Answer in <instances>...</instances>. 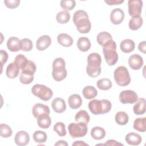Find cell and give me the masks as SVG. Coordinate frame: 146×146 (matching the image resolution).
<instances>
[{
    "mask_svg": "<svg viewBox=\"0 0 146 146\" xmlns=\"http://www.w3.org/2000/svg\"><path fill=\"white\" fill-rule=\"evenodd\" d=\"M73 22L76 27V30L81 34H87L91 28V23L88 14L83 10H77L73 15Z\"/></svg>",
    "mask_w": 146,
    "mask_h": 146,
    "instance_id": "1",
    "label": "cell"
},
{
    "mask_svg": "<svg viewBox=\"0 0 146 146\" xmlns=\"http://www.w3.org/2000/svg\"><path fill=\"white\" fill-rule=\"evenodd\" d=\"M102 58L100 55L96 52L89 54L87 57V66L86 72L87 75L91 78H96L101 73Z\"/></svg>",
    "mask_w": 146,
    "mask_h": 146,
    "instance_id": "2",
    "label": "cell"
},
{
    "mask_svg": "<svg viewBox=\"0 0 146 146\" xmlns=\"http://www.w3.org/2000/svg\"><path fill=\"white\" fill-rule=\"evenodd\" d=\"M112 108L110 101L107 99H93L88 103V108L94 115H101L110 112Z\"/></svg>",
    "mask_w": 146,
    "mask_h": 146,
    "instance_id": "3",
    "label": "cell"
},
{
    "mask_svg": "<svg viewBox=\"0 0 146 146\" xmlns=\"http://www.w3.org/2000/svg\"><path fill=\"white\" fill-rule=\"evenodd\" d=\"M116 43L113 40L108 41L103 46V53L108 65L112 66L118 60V54L116 52Z\"/></svg>",
    "mask_w": 146,
    "mask_h": 146,
    "instance_id": "4",
    "label": "cell"
},
{
    "mask_svg": "<svg viewBox=\"0 0 146 146\" xmlns=\"http://www.w3.org/2000/svg\"><path fill=\"white\" fill-rule=\"evenodd\" d=\"M67 75L66 70V62L62 58H57L52 63V76L53 79L57 82L64 79Z\"/></svg>",
    "mask_w": 146,
    "mask_h": 146,
    "instance_id": "5",
    "label": "cell"
},
{
    "mask_svg": "<svg viewBox=\"0 0 146 146\" xmlns=\"http://www.w3.org/2000/svg\"><path fill=\"white\" fill-rule=\"evenodd\" d=\"M113 77L116 84L121 87L127 86L131 82L128 70L124 66L117 67L114 71Z\"/></svg>",
    "mask_w": 146,
    "mask_h": 146,
    "instance_id": "6",
    "label": "cell"
},
{
    "mask_svg": "<svg viewBox=\"0 0 146 146\" xmlns=\"http://www.w3.org/2000/svg\"><path fill=\"white\" fill-rule=\"evenodd\" d=\"M31 92L34 96L43 101L49 100L53 95V92L51 88L40 84H34L32 87Z\"/></svg>",
    "mask_w": 146,
    "mask_h": 146,
    "instance_id": "7",
    "label": "cell"
},
{
    "mask_svg": "<svg viewBox=\"0 0 146 146\" xmlns=\"http://www.w3.org/2000/svg\"><path fill=\"white\" fill-rule=\"evenodd\" d=\"M70 135L73 139L84 136L88 131L87 124L83 123H71L68 126Z\"/></svg>",
    "mask_w": 146,
    "mask_h": 146,
    "instance_id": "8",
    "label": "cell"
},
{
    "mask_svg": "<svg viewBox=\"0 0 146 146\" xmlns=\"http://www.w3.org/2000/svg\"><path fill=\"white\" fill-rule=\"evenodd\" d=\"M137 99V94L132 90H124L119 94V100L122 104H133L136 103Z\"/></svg>",
    "mask_w": 146,
    "mask_h": 146,
    "instance_id": "9",
    "label": "cell"
},
{
    "mask_svg": "<svg viewBox=\"0 0 146 146\" xmlns=\"http://www.w3.org/2000/svg\"><path fill=\"white\" fill-rule=\"evenodd\" d=\"M128 13L132 17H139L141 13L143 1L141 0H129L128 2Z\"/></svg>",
    "mask_w": 146,
    "mask_h": 146,
    "instance_id": "10",
    "label": "cell"
},
{
    "mask_svg": "<svg viewBox=\"0 0 146 146\" xmlns=\"http://www.w3.org/2000/svg\"><path fill=\"white\" fill-rule=\"evenodd\" d=\"M144 63L143 58L137 54L131 55L128 59L129 67L134 70H138L141 68Z\"/></svg>",
    "mask_w": 146,
    "mask_h": 146,
    "instance_id": "11",
    "label": "cell"
},
{
    "mask_svg": "<svg viewBox=\"0 0 146 146\" xmlns=\"http://www.w3.org/2000/svg\"><path fill=\"white\" fill-rule=\"evenodd\" d=\"M32 113L33 116L37 119L42 115H49L50 108L45 104L42 103H36L32 108Z\"/></svg>",
    "mask_w": 146,
    "mask_h": 146,
    "instance_id": "12",
    "label": "cell"
},
{
    "mask_svg": "<svg viewBox=\"0 0 146 146\" xmlns=\"http://www.w3.org/2000/svg\"><path fill=\"white\" fill-rule=\"evenodd\" d=\"M14 141L19 146H25L30 141L29 134L25 131H19L15 135Z\"/></svg>",
    "mask_w": 146,
    "mask_h": 146,
    "instance_id": "13",
    "label": "cell"
},
{
    "mask_svg": "<svg viewBox=\"0 0 146 146\" xmlns=\"http://www.w3.org/2000/svg\"><path fill=\"white\" fill-rule=\"evenodd\" d=\"M124 13L122 9L116 8L112 10L110 14V21L113 25H119L124 20Z\"/></svg>",
    "mask_w": 146,
    "mask_h": 146,
    "instance_id": "14",
    "label": "cell"
},
{
    "mask_svg": "<svg viewBox=\"0 0 146 146\" xmlns=\"http://www.w3.org/2000/svg\"><path fill=\"white\" fill-rule=\"evenodd\" d=\"M7 47L11 52H17L22 50V42L18 38L12 36L7 41Z\"/></svg>",
    "mask_w": 146,
    "mask_h": 146,
    "instance_id": "15",
    "label": "cell"
},
{
    "mask_svg": "<svg viewBox=\"0 0 146 146\" xmlns=\"http://www.w3.org/2000/svg\"><path fill=\"white\" fill-rule=\"evenodd\" d=\"M51 44V38L49 35H43L40 36L36 42V47L39 51L47 48Z\"/></svg>",
    "mask_w": 146,
    "mask_h": 146,
    "instance_id": "16",
    "label": "cell"
},
{
    "mask_svg": "<svg viewBox=\"0 0 146 146\" xmlns=\"http://www.w3.org/2000/svg\"><path fill=\"white\" fill-rule=\"evenodd\" d=\"M51 106L53 110L58 113H61L66 110V104L64 99L61 98H56L54 99L51 103Z\"/></svg>",
    "mask_w": 146,
    "mask_h": 146,
    "instance_id": "17",
    "label": "cell"
},
{
    "mask_svg": "<svg viewBox=\"0 0 146 146\" xmlns=\"http://www.w3.org/2000/svg\"><path fill=\"white\" fill-rule=\"evenodd\" d=\"M125 140L127 144L131 145H138L142 141V138L139 134L135 132H129L125 136Z\"/></svg>",
    "mask_w": 146,
    "mask_h": 146,
    "instance_id": "18",
    "label": "cell"
},
{
    "mask_svg": "<svg viewBox=\"0 0 146 146\" xmlns=\"http://www.w3.org/2000/svg\"><path fill=\"white\" fill-rule=\"evenodd\" d=\"M57 41L61 46L65 47L71 46L74 42L72 38L66 33L59 34L57 36Z\"/></svg>",
    "mask_w": 146,
    "mask_h": 146,
    "instance_id": "19",
    "label": "cell"
},
{
    "mask_svg": "<svg viewBox=\"0 0 146 146\" xmlns=\"http://www.w3.org/2000/svg\"><path fill=\"white\" fill-rule=\"evenodd\" d=\"M68 103L70 107L73 110L79 108L82 104V99L78 94H72L68 99Z\"/></svg>",
    "mask_w": 146,
    "mask_h": 146,
    "instance_id": "20",
    "label": "cell"
},
{
    "mask_svg": "<svg viewBox=\"0 0 146 146\" xmlns=\"http://www.w3.org/2000/svg\"><path fill=\"white\" fill-rule=\"evenodd\" d=\"M20 68L19 67L13 62L7 66L6 70V74L7 78L10 79H14L17 78L19 74Z\"/></svg>",
    "mask_w": 146,
    "mask_h": 146,
    "instance_id": "21",
    "label": "cell"
},
{
    "mask_svg": "<svg viewBox=\"0 0 146 146\" xmlns=\"http://www.w3.org/2000/svg\"><path fill=\"white\" fill-rule=\"evenodd\" d=\"M133 111L136 115H141L145 112V99L143 98H139L133 107Z\"/></svg>",
    "mask_w": 146,
    "mask_h": 146,
    "instance_id": "22",
    "label": "cell"
},
{
    "mask_svg": "<svg viewBox=\"0 0 146 146\" xmlns=\"http://www.w3.org/2000/svg\"><path fill=\"white\" fill-rule=\"evenodd\" d=\"M120 50L124 53H129L133 51L135 48V42L130 39H125L122 40L120 44Z\"/></svg>",
    "mask_w": 146,
    "mask_h": 146,
    "instance_id": "23",
    "label": "cell"
},
{
    "mask_svg": "<svg viewBox=\"0 0 146 146\" xmlns=\"http://www.w3.org/2000/svg\"><path fill=\"white\" fill-rule=\"evenodd\" d=\"M76 44L79 50L82 52H86L91 48V42L87 37H80Z\"/></svg>",
    "mask_w": 146,
    "mask_h": 146,
    "instance_id": "24",
    "label": "cell"
},
{
    "mask_svg": "<svg viewBox=\"0 0 146 146\" xmlns=\"http://www.w3.org/2000/svg\"><path fill=\"white\" fill-rule=\"evenodd\" d=\"M91 137L97 140L103 139L106 136V131L103 128L101 127H94L91 131Z\"/></svg>",
    "mask_w": 146,
    "mask_h": 146,
    "instance_id": "25",
    "label": "cell"
},
{
    "mask_svg": "<svg viewBox=\"0 0 146 146\" xmlns=\"http://www.w3.org/2000/svg\"><path fill=\"white\" fill-rule=\"evenodd\" d=\"M83 95L86 99H91L98 95V91L92 86H87L84 87L82 91Z\"/></svg>",
    "mask_w": 146,
    "mask_h": 146,
    "instance_id": "26",
    "label": "cell"
},
{
    "mask_svg": "<svg viewBox=\"0 0 146 146\" xmlns=\"http://www.w3.org/2000/svg\"><path fill=\"white\" fill-rule=\"evenodd\" d=\"M37 123L38 126L43 129L49 128L51 124V119L49 115H44L37 118Z\"/></svg>",
    "mask_w": 146,
    "mask_h": 146,
    "instance_id": "27",
    "label": "cell"
},
{
    "mask_svg": "<svg viewBox=\"0 0 146 146\" xmlns=\"http://www.w3.org/2000/svg\"><path fill=\"white\" fill-rule=\"evenodd\" d=\"M75 120L76 122L83 123L87 124L90 121V117L86 111L80 110L76 113L75 116Z\"/></svg>",
    "mask_w": 146,
    "mask_h": 146,
    "instance_id": "28",
    "label": "cell"
},
{
    "mask_svg": "<svg viewBox=\"0 0 146 146\" xmlns=\"http://www.w3.org/2000/svg\"><path fill=\"white\" fill-rule=\"evenodd\" d=\"M143 23V19L141 17H132L129 21L128 26L132 30H137L139 29Z\"/></svg>",
    "mask_w": 146,
    "mask_h": 146,
    "instance_id": "29",
    "label": "cell"
},
{
    "mask_svg": "<svg viewBox=\"0 0 146 146\" xmlns=\"http://www.w3.org/2000/svg\"><path fill=\"white\" fill-rule=\"evenodd\" d=\"M115 120L117 124L124 125L128 123L129 121V116L126 112L124 111H119L115 115Z\"/></svg>",
    "mask_w": 146,
    "mask_h": 146,
    "instance_id": "30",
    "label": "cell"
},
{
    "mask_svg": "<svg viewBox=\"0 0 146 146\" xmlns=\"http://www.w3.org/2000/svg\"><path fill=\"white\" fill-rule=\"evenodd\" d=\"M145 121H146L145 117H139L136 119L133 124V127L134 129L141 132H145L146 131Z\"/></svg>",
    "mask_w": 146,
    "mask_h": 146,
    "instance_id": "31",
    "label": "cell"
},
{
    "mask_svg": "<svg viewBox=\"0 0 146 146\" xmlns=\"http://www.w3.org/2000/svg\"><path fill=\"white\" fill-rule=\"evenodd\" d=\"M112 36L111 34L106 31L99 33L96 36V40L99 44L103 46L108 41L112 40Z\"/></svg>",
    "mask_w": 146,
    "mask_h": 146,
    "instance_id": "32",
    "label": "cell"
},
{
    "mask_svg": "<svg viewBox=\"0 0 146 146\" xmlns=\"http://www.w3.org/2000/svg\"><path fill=\"white\" fill-rule=\"evenodd\" d=\"M96 86L99 89L107 91L112 87V83L110 79L108 78H103L98 80Z\"/></svg>",
    "mask_w": 146,
    "mask_h": 146,
    "instance_id": "33",
    "label": "cell"
},
{
    "mask_svg": "<svg viewBox=\"0 0 146 146\" xmlns=\"http://www.w3.org/2000/svg\"><path fill=\"white\" fill-rule=\"evenodd\" d=\"M33 138L35 142L41 144L47 141V135L44 131H36L33 135Z\"/></svg>",
    "mask_w": 146,
    "mask_h": 146,
    "instance_id": "34",
    "label": "cell"
},
{
    "mask_svg": "<svg viewBox=\"0 0 146 146\" xmlns=\"http://www.w3.org/2000/svg\"><path fill=\"white\" fill-rule=\"evenodd\" d=\"M70 19V14L68 11H61L58 13L56 16L57 22L60 24H64L67 23Z\"/></svg>",
    "mask_w": 146,
    "mask_h": 146,
    "instance_id": "35",
    "label": "cell"
},
{
    "mask_svg": "<svg viewBox=\"0 0 146 146\" xmlns=\"http://www.w3.org/2000/svg\"><path fill=\"white\" fill-rule=\"evenodd\" d=\"M28 61L29 60L25 56L20 54L15 56L14 62L19 67L20 70H22L26 66Z\"/></svg>",
    "mask_w": 146,
    "mask_h": 146,
    "instance_id": "36",
    "label": "cell"
},
{
    "mask_svg": "<svg viewBox=\"0 0 146 146\" xmlns=\"http://www.w3.org/2000/svg\"><path fill=\"white\" fill-rule=\"evenodd\" d=\"M13 131L11 127L6 124H0V135L3 138H8L12 135Z\"/></svg>",
    "mask_w": 146,
    "mask_h": 146,
    "instance_id": "37",
    "label": "cell"
},
{
    "mask_svg": "<svg viewBox=\"0 0 146 146\" xmlns=\"http://www.w3.org/2000/svg\"><path fill=\"white\" fill-rule=\"evenodd\" d=\"M53 129L60 137L64 136L67 133L65 124L62 122L59 121L55 123L54 125Z\"/></svg>",
    "mask_w": 146,
    "mask_h": 146,
    "instance_id": "38",
    "label": "cell"
},
{
    "mask_svg": "<svg viewBox=\"0 0 146 146\" xmlns=\"http://www.w3.org/2000/svg\"><path fill=\"white\" fill-rule=\"evenodd\" d=\"M60 5L64 11H68L75 7L76 2L74 0H62L60 2Z\"/></svg>",
    "mask_w": 146,
    "mask_h": 146,
    "instance_id": "39",
    "label": "cell"
},
{
    "mask_svg": "<svg viewBox=\"0 0 146 146\" xmlns=\"http://www.w3.org/2000/svg\"><path fill=\"white\" fill-rule=\"evenodd\" d=\"M36 67L35 63L32 60H29L26 66L22 70L21 72L34 75L36 71Z\"/></svg>",
    "mask_w": 146,
    "mask_h": 146,
    "instance_id": "40",
    "label": "cell"
},
{
    "mask_svg": "<svg viewBox=\"0 0 146 146\" xmlns=\"http://www.w3.org/2000/svg\"><path fill=\"white\" fill-rule=\"evenodd\" d=\"M34 75L28 74L26 73L21 72L19 76V80L22 84H30L34 80Z\"/></svg>",
    "mask_w": 146,
    "mask_h": 146,
    "instance_id": "41",
    "label": "cell"
},
{
    "mask_svg": "<svg viewBox=\"0 0 146 146\" xmlns=\"http://www.w3.org/2000/svg\"><path fill=\"white\" fill-rule=\"evenodd\" d=\"M22 50L23 51H30L33 48L32 41L29 38H23L21 39Z\"/></svg>",
    "mask_w": 146,
    "mask_h": 146,
    "instance_id": "42",
    "label": "cell"
},
{
    "mask_svg": "<svg viewBox=\"0 0 146 146\" xmlns=\"http://www.w3.org/2000/svg\"><path fill=\"white\" fill-rule=\"evenodd\" d=\"M3 2L7 7L9 9H15L19 5L20 1L19 0H5Z\"/></svg>",
    "mask_w": 146,
    "mask_h": 146,
    "instance_id": "43",
    "label": "cell"
},
{
    "mask_svg": "<svg viewBox=\"0 0 146 146\" xmlns=\"http://www.w3.org/2000/svg\"><path fill=\"white\" fill-rule=\"evenodd\" d=\"M1 54V68L2 69L3 65L7 61L8 59V54L6 51L3 50H1L0 51Z\"/></svg>",
    "mask_w": 146,
    "mask_h": 146,
    "instance_id": "44",
    "label": "cell"
},
{
    "mask_svg": "<svg viewBox=\"0 0 146 146\" xmlns=\"http://www.w3.org/2000/svg\"><path fill=\"white\" fill-rule=\"evenodd\" d=\"M104 2L108 5L112 6V5H120L124 2V0H109V1H104Z\"/></svg>",
    "mask_w": 146,
    "mask_h": 146,
    "instance_id": "45",
    "label": "cell"
},
{
    "mask_svg": "<svg viewBox=\"0 0 146 146\" xmlns=\"http://www.w3.org/2000/svg\"><path fill=\"white\" fill-rule=\"evenodd\" d=\"M104 145H123V144L115 140H113V139H110V140H108L106 143L104 144Z\"/></svg>",
    "mask_w": 146,
    "mask_h": 146,
    "instance_id": "46",
    "label": "cell"
},
{
    "mask_svg": "<svg viewBox=\"0 0 146 146\" xmlns=\"http://www.w3.org/2000/svg\"><path fill=\"white\" fill-rule=\"evenodd\" d=\"M146 43H145V41H142L139 44V46H138V49L139 50L145 54V50H146Z\"/></svg>",
    "mask_w": 146,
    "mask_h": 146,
    "instance_id": "47",
    "label": "cell"
},
{
    "mask_svg": "<svg viewBox=\"0 0 146 146\" xmlns=\"http://www.w3.org/2000/svg\"><path fill=\"white\" fill-rule=\"evenodd\" d=\"M72 145H88V144H87L86 143H85L83 141H81V140H79V141H75L74 143H72Z\"/></svg>",
    "mask_w": 146,
    "mask_h": 146,
    "instance_id": "48",
    "label": "cell"
},
{
    "mask_svg": "<svg viewBox=\"0 0 146 146\" xmlns=\"http://www.w3.org/2000/svg\"><path fill=\"white\" fill-rule=\"evenodd\" d=\"M55 145H63V146H67L68 145V143L64 141V140H59L56 143H55L54 144Z\"/></svg>",
    "mask_w": 146,
    "mask_h": 146,
    "instance_id": "49",
    "label": "cell"
}]
</instances>
